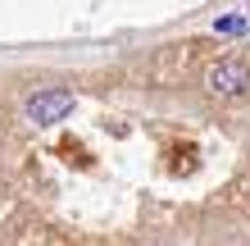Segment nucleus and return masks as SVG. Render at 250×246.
Instances as JSON below:
<instances>
[{
  "label": "nucleus",
  "instance_id": "f257e3e1",
  "mask_svg": "<svg viewBox=\"0 0 250 246\" xmlns=\"http://www.w3.org/2000/svg\"><path fill=\"white\" fill-rule=\"evenodd\" d=\"M209 96H246L250 91V68L241 60H218L209 73H205Z\"/></svg>",
  "mask_w": 250,
  "mask_h": 246
},
{
  "label": "nucleus",
  "instance_id": "f03ea898",
  "mask_svg": "<svg viewBox=\"0 0 250 246\" xmlns=\"http://www.w3.org/2000/svg\"><path fill=\"white\" fill-rule=\"evenodd\" d=\"M68 110H73V91H64V87H50V91H37L32 100H27V119L32 123H60L68 119Z\"/></svg>",
  "mask_w": 250,
  "mask_h": 246
},
{
  "label": "nucleus",
  "instance_id": "7ed1b4c3",
  "mask_svg": "<svg viewBox=\"0 0 250 246\" xmlns=\"http://www.w3.org/2000/svg\"><path fill=\"white\" fill-rule=\"evenodd\" d=\"M218 32H228V37L237 32V37H241V32H246V23H241V19H218Z\"/></svg>",
  "mask_w": 250,
  "mask_h": 246
}]
</instances>
